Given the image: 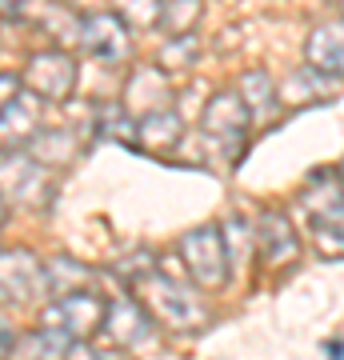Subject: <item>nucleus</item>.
Here are the masks:
<instances>
[{"instance_id":"f257e3e1","label":"nucleus","mask_w":344,"mask_h":360,"mask_svg":"<svg viewBox=\"0 0 344 360\" xmlns=\"http://www.w3.org/2000/svg\"><path fill=\"white\" fill-rule=\"evenodd\" d=\"M132 288L141 296V309L165 328H172V333H200L208 324V309L196 300V292H189L180 284V276H168L160 269H144L132 276Z\"/></svg>"},{"instance_id":"f03ea898","label":"nucleus","mask_w":344,"mask_h":360,"mask_svg":"<svg viewBox=\"0 0 344 360\" xmlns=\"http://www.w3.org/2000/svg\"><path fill=\"white\" fill-rule=\"evenodd\" d=\"M248 124H253V116L244 108L241 92H217L212 101L204 104V136L224 156V165H236L241 160Z\"/></svg>"},{"instance_id":"7ed1b4c3","label":"nucleus","mask_w":344,"mask_h":360,"mask_svg":"<svg viewBox=\"0 0 344 360\" xmlns=\"http://www.w3.org/2000/svg\"><path fill=\"white\" fill-rule=\"evenodd\" d=\"M180 260L189 269V281L200 288H220L229 281V248H224V232L217 224H200L180 236Z\"/></svg>"},{"instance_id":"20e7f679","label":"nucleus","mask_w":344,"mask_h":360,"mask_svg":"<svg viewBox=\"0 0 344 360\" xmlns=\"http://www.w3.org/2000/svg\"><path fill=\"white\" fill-rule=\"evenodd\" d=\"M52 168L40 165L32 153H8L0 160V196L4 205L44 208L52 200Z\"/></svg>"},{"instance_id":"39448f33","label":"nucleus","mask_w":344,"mask_h":360,"mask_svg":"<svg viewBox=\"0 0 344 360\" xmlns=\"http://www.w3.org/2000/svg\"><path fill=\"white\" fill-rule=\"evenodd\" d=\"M20 84H25L32 96H40V101H52V104L68 101L72 89H77V60H72V52L56 49V44L32 52L28 65H25Z\"/></svg>"},{"instance_id":"423d86ee","label":"nucleus","mask_w":344,"mask_h":360,"mask_svg":"<svg viewBox=\"0 0 344 360\" xmlns=\"http://www.w3.org/2000/svg\"><path fill=\"white\" fill-rule=\"evenodd\" d=\"M77 44L89 52L92 60L101 65H120L128 60V25L108 8H92V13H80V37Z\"/></svg>"},{"instance_id":"0eeeda50","label":"nucleus","mask_w":344,"mask_h":360,"mask_svg":"<svg viewBox=\"0 0 344 360\" xmlns=\"http://www.w3.org/2000/svg\"><path fill=\"white\" fill-rule=\"evenodd\" d=\"M44 324L68 333L72 340H89L92 333H101V324H104V300L92 296L89 288L64 292V296H56V304L44 309Z\"/></svg>"},{"instance_id":"6e6552de","label":"nucleus","mask_w":344,"mask_h":360,"mask_svg":"<svg viewBox=\"0 0 344 360\" xmlns=\"http://www.w3.org/2000/svg\"><path fill=\"white\" fill-rule=\"evenodd\" d=\"M0 292L13 304H28L49 292L44 288V264L32 248H4L0 252Z\"/></svg>"},{"instance_id":"1a4fd4ad","label":"nucleus","mask_w":344,"mask_h":360,"mask_svg":"<svg viewBox=\"0 0 344 360\" xmlns=\"http://www.w3.org/2000/svg\"><path fill=\"white\" fill-rule=\"evenodd\" d=\"M253 240H256L260 260H265L268 269H284V264H293L300 257V240H296V232H293V220L281 208H265L260 212V220H256V229H253Z\"/></svg>"},{"instance_id":"9d476101","label":"nucleus","mask_w":344,"mask_h":360,"mask_svg":"<svg viewBox=\"0 0 344 360\" xmlns=\"http://www.w3.org/2000/svg\"><path fill=\"white\" fill-rule=\"evenodd\" d=\"M40 96L32 92H16L13 101L0 108V153H20L28 148V141L40 132Z\"/></svg>"},{"instance_id":"9b49d317","label":"nucleus","mask_w":344,"mask_h":360,"mask_svg":"<svg viewBox=\"0 0 344 360\" xmlns=\"http://www.w3.org/2000/svg\"><path fill=\"white\" fill-rule=\"evenodd\" d=\"M104 333L113 336L120 348H141L148 336H153V316L141 309V300H113V304H104Z\"/></svg>"},{"instance_id":"f8f14e48","label":"nucleus","mask_w":344,"mask_h":360,"mask_svg":"<svg viewBox=\"0 0 344 360\" xmlns=\"http://www.w3.org/2000/svg\"><path fill=\"white\" fill-rule=\"evenodd\" d=\"M132 141L141 144L144 153L168 156L180 141H184V116L172 112V108H160V112L136 116V136H132Z\"/></svg>"},{"instance_id":"ddd939ff","label":"nucleus","mask_w":344,"mask_h":360,"mask_svg":"<svg viewBox=\"0 0 344 360\" xmlns=\"http://www.w3.org/2000/svg\"><path fill=\"white\" fill-rule=\"evenodd\" d=\"M172 104V84L160 68H136L128 77V89H125V108L128 112H160Z\"/></svg>"},{"instance_id":"4468645a","label":"nucleus","mask_w":344,"mask_h":360,"mask_svg":"<svg viewBox=\"0 0 344 360\" xmlns=\"http://www.w3.org/2000/svg\"><path fill=\"white\" fill-rule=\"evenodd\" d=\"M305 56L317 72L344 77V20H329V25L312 28L308 44H305Z\"/></svg>"},{"instance_id":"2eb2a0df","label":"nucleus","mask_w":344,"mask_h":360,"mask_svg":"<svg viewBox=\"0 0 344 360\" xmlns=\"http://www.w3.org/2000/svg\"><path fill=\"white\" fill-rule=\"evenodd\" d=\"M305 208L308 217H332V220H344V176L340 172H329L320 168L317 176L308 180L305 188Z\"/></svg>"},{"instance_id":"dca6fc26","label":"nucleus","mask_w":344,"mask_h":360,"mask_svg":"<svg viewBox=\"0 0 344 360\" xmlns=\"http://www.w3.org/2000/svg\"><path fill=\"white\" fill-rule=\"evenodd\" d=\"M68 345H72V336L60 333V328H37V333H25L20 340L13 345V356L16 360H64L68 356Z\"/></svg>"},{"instance_id":"f3484780","label":"nucleus","mask_w":344,"mask_h":360,"mask_svg":"<svg viewBox=\"0 0 344 360\" xmlns=\"http://www.w3.org/2000/svg\"><path fill=\"white\" fill-rule=\"evenodd\" d=\"M281 96H284L288 108H305V101L308 104L329 101L332 96V80H329V72H317V68L308 65V68H300V72H293V77L284 80Z\"/></svg>"},{"instance_id":"a211bd4d","label":"nucleus","mask_w":344,"mask_h":360,"mask_svg":"<svg viewBox=\"0 0 344 360\" xmlns=\"http://www.w3.org/2000/svg\"><path fill=\"white\" fill-rule=\"evenodd\" d=\"M28 153L37 156L40 165H49L52 172H56V168H64V165H72V160H77V141H72L64 129L37 132V136L28 141Z\"/></svg>"},{"instance_id":"6ab92c4d","label":"nucleus","mask_w":344,"mask_h":360,"mask_svg":"<svg viewBox=\"0 0 344 360\" xmlns=\"http://www.w3.org/2000/svg\"><path fill=\"white\" fill-rule=\"evenodd\" d=\"M92 284V272L84 264H77L72 257H56L44 264V288L52 296H64V292H77V288H89Z\"/></svg>"},{"instance_id":"aec40b11","label":"nucleus","mask_w":344,"mask_h":360,"mask_svg":"<svg viewBox=\"0 0 344 360\" xmlns=\"http://www.w3.org/2000/svg\"><path fill=\"white\" fill-rule=\"evenodd\" d=\"M236 92H241L248 116H272L276 112V84H272V77H265V72H244Z\"/></svg>"},{"instance_id":"412c9836","label":"nucleus","mask_w":344,"mask_h":360,"mask_svg":"<svg viewBox=\"0 0 344 360\" xmlns=\"http://www.w3.org/2000/svg\"><path fill=\"white\" fill-rule=\"evenodd\" d=\"M308 240H312V248H317V257H324V260L344 257V224L340 220L317 217L312 220V229H308Z\"/></svg>"},{"instance_id":"4be33fe9","label":"nucleus","mask_w":344,"mask_h":360,"mask_svg":"<svg viewBox=\"0 0 344 360\" xmlns=\"http://www.w3.org/2000/svg\"><path fill=\"white\" fill-rule=\"evenodd\" d=\"M200 0H168L160 4V25L172 32V37H189L192 28L200 25Z\"/></svg>"},{"instance_id":"5701e85b","label":"nucleus","mask_w":344,"mask_h":360,"mask_svg":"<svg viewBox=\"0 0 344 360\" xmlns=\"http://www.w3.org/2000/svg\"><path fill=\"white\" fill-rule=\"evenodd\" d=\"M113 13L132 28L160 25V0H113Z\"/></svg>"},{"instance_id":"b1692460","label":"nucleus","mask_w":344,"mask_h":360,"mask_svg":"<svg viewBox=\"0 0 344 360\" xmlns=\"http://www.w3.org/2000/svg\"><path fill=\"white\" fill-rule=\"evenodd\" d=\"M192 60H196L192 37H172L165 49H160V56H156V68H160V72H184Z\"/></svg>"},{"instance_id":"393cba45","label":"nucleus","mask_w":344,"mask_h":360,"mask_svg":"<svg viewBox=\"0 0 344 360\" xmlns=\"http://www.w3.org/2000/svg\"><path fill=\"white\" fill-rule=\"evenodd\" d=\"M224 232H229V236H224V248H229V264H236V260H241V252L248 257V245H253V224H248L244 217H232Z\"/></svg>"},{"instance_id":"a878e982","label":"nucleus","mask_w":344,"mask_h":360,"mask_svg":"<svg viewBox=\"0 0 344 360\" xmlns=\"http://www.w3.org/2000/svg\"><path fill=\"white\" fill-rule=\"evenodd\" d=\"M16 92H20V77H13V72H0V108L13 101Z\"/></svg>"},{"instance_id":"bb28decb","label":"nucleus","mask_w":344,"mask_h":360,"mask_svg":"<svg viewBox=\"0 0 344 360\" xmlns=\"http://www.w3.org/2000/svg\"><path fill=\"white\" fill-rule=\"evenodd\" d=\"M13 345H16V333H13V324L0 316V360H8L13 356Z\"/></svg>"},{"instance_id":"cd10ccee","label":"nucleus","mask_w":344,"mask_h":360,"mask_svg":"<svg viewBox=\"0 0 344 360\" xmlns=\"http://www.w3.org/2000/svg\"><path fill=\"white\" fill-rule=\"evenodd\" d=\"M28 0H0V20H13V16H20V8H25Z\"/></svg>"},{"instance_id":"c85d7f7f","label":"nucleus","mask_w":344,"mask_h":360,"mask_svg":"<svg viewBox=\"0 0 344 360\" xmlns=\"http://www.w3.org/2000/svg\"><path fill=\"white\" fill-rule=\"evenodd\" d=\"M0 220H4V196H0Z\"/></svg>"},{"instance_id":"c756f323","label":"nucleus","mask_w":344,"mask_h":360,"mask_svg":"<svg viewBox=\"0 0 344 360\" xmlns=\"http://www.w3.org/2000/svg\"><path fill=\"white\" fill-rule=\"evenodd\" d=\"M336 4H340V16H344V0H336Z\"/></svg>"},{"instance_id":"7c9ffc66","label":"nucleus","mask_w":344,"mask_h":360,"mask_svg":"<svg viewBox=\"0 0 344 360\" xmlns=\"http://www.w3.org/2000/svg\"><path fill=\"white\" fill-rule=\"evenodd\" d=\"M340 176H344V165H340Z\"/></svg>"},{"instance_id":"2f4dec72","label":"nucleus","mask_w":344,"mask_h":360,"mask_svg":"<svg viewBox=\"0 0 344 360\" xmlns=\"http://www.w3.org/2000/svg\"><path fill=\"white\" fill-rule=\"evenodd\" d=\"M332 4H336V0H332Z\"/></svg>"}]
</instances>
